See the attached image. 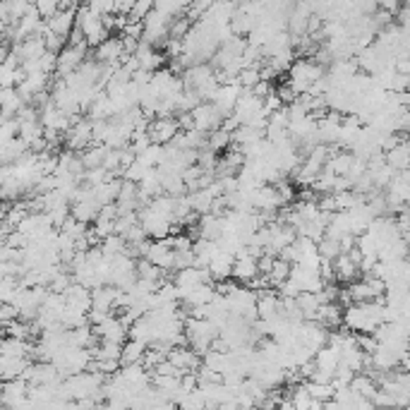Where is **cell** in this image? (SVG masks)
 I'll use <instances>...</instances> for the list:
<instances>
[{
  "label": "cell",
  "mask_w": 410,
  "mask_h": 410,
  "mask_svg": "<svg viewBox=\"0 0 410 410\" xmlns=\"http://www.w3.org/2000/svg\"><path fill=\"white\" fill-rule=\"evenodd\" d=\"M384 324V300L377 303H353L344 308V329L348 334H375L377 326Z\"/></svg>",
  "instance_id": "1"
},
{
  "label": "cell",
  "mask_w": 410,
  "mask_h": 410,
  "mask_svg": "<svg viewBox=\"0 0 410 410\" xmlns=\"http://www.w3.org/2000/svg\"><path fill=\"white\" fill-rule=\"evenodd\" d=\"M288 75L290 77L285 84L295 91V96H303L312 89L314 82H319L321 77L326 75V67H321L319 63H314V60H310V58H300L288 67Z\"/></svg>",
  "instance_id": "2"
},
{
  "label": "cell",
  "mask_w": 410,
  "mask_h": 410,
  "mask_svg": "<svg viewBox=\"0 0 410 410\" xmlns=\"http://www.w3.org/2000/svg\"><path fill=\"white\" fill-rule=\"evenodd\" d=\"M87 60V44H65V48L55 55V75L60 80L70 77L80 70V65Z\"/></svg>",
  "instance_id": "3"
},
{
  "label": "cell",
  "mask_w": 410,
  "mask_h": 410,
  "mask_svg": "<svg viewBox=\"0 0 410 410\" xmlns=\"http://www.w3.org/2000/svg\"><path fill=\"white\" fill-rule=\"evenodd\" d=\"M384 281H379L377 276H365L362 281H353L348 285V298L353 303H377V300H384Z\"/></svg>",
  "instance_id": "4"
},
{
  "label": "cell",
  "mask_w": 410,
  "mask_h": 410,
  "mask_svg": "<svg viewBox=\"0 0 410 410\" xmlns=\"http://www.w3.org/2000/svg\"><path fill=\"white\" fill-rule=\"evenodd\" d=\"M63 144H65V152H72V154H82L84 149H89L91 147V123L84 121V118L72 121L70 130L63 134Z\"/></svg>",
  "instance_id": "5"
},
{
  "label": "cell",
  "mask_w": 410,
  "mask_h": 410,
  "mask_svg": "<svg viewBox=\"0 0 410 410\" xmlns=\"http://www.w3.org/2000/svg\"><path fill=\"white\" fill-rule=\"evenodd\" d=\"M77 8H80V5L60 3V10L48 19V22H46V29H48V32L53 34V36H58V39H63L65 44H67V39H70L72 29H75Z\"/></svg>",
  "instance_id": "6"
},
{
  "label": "cell",
  "mask_w": 410,
  "mask_h": 410,
  "mask_svg": "<svg viewBox=\"0 0 410 410\" xmlns=\"http://www.w3.org/2000/svg\"><path fill=\"white\" fill-rule=\"evenodd\" d=\"M137 219H139V226H142L144 235L152 238V240H166L168 235H173V223L161 219V216L154 214L149 206L137 211Z\"/></svg>",
  "instance_id": "7"
},
{
  "label": "cell",
  "mask_w": 410,
  "mask_h": 410,
  "mask_svg": "<svg viewBox=\"0 0 410 410\" xmlns=\"http://www.w3.org/2000/svg\"><path fill=\"white\" fill-rule=\"evenodd\" d=\"M295 339L300 341L303 348H308L310 353H317L326 346L329 331L321 324H317V321H303V324H298V329H295Z\"/></svg>",
  "instance_id": "8"
},
{
  "label": "cell",
  "mask_w": 410,
  "mask_h": 410,
  "mask_svg": "<svg viewBox=\"0 0 410 410\" xmlns=\"http://www.w3.org/2000/svg\"><path fill=\"white\" fill-rule=\"evenodd\" d=\"M190 116H192V123H195L197 132L211 134V132H216V130H221L223 116L216 111L214 103H199V106H197L195 111L190 113Z\"/></svg>",
  "instance_id": "9"
},
{
  "label": "cell",
  "mask_w": 410,
  "mask_h": 410,
  "mask_svg": "<svg viewBox=\"0 0 410 410\" xmlns=\"http://www.w3.org/2000/svg\"><path fill=\"white\" fill-rule=\"evenodd\" d=\"M180 132L175 118H152L147 127V134L152 139V144H159V147H166L175 139V134Z\"/></svg>",
  "instance_id": "10"
},
{
  "label": "cell",
  "mask_w": 410,
  "mask_h": 410,
  "mask_svg": "<svg viewBox=\"0 0 410 410\" xmlns=\"http://www.w3.org/2000/svg\"><path fill=\"white\" fill-rule=\"evenodd\" d=\"M123 60H125V48H123L121 36H108L103 44L96 46V63L98 65L118 67Z\"/></svg>",
  "instance_id": "11"
},
{
  "label": "cell",
  "mask_w": 410,
  "mask_h": 410,
  "mask_svg": "<svg viewBox=\"0 0 410 410\" xmlns=\"http://www.w3.org/2000/svg\"><path fill=\"white\" fill-rule=\"evenodd\" d=\"M144 259H147L149 264H154L157 269H161V271H166V274L173 271V250H170L166 240H152Z\"/></svg>",
  "instance_id": "12"
},
{
  "label": "cell",
  "mask_w": 410,
  "mask_h": 410,
  "mask_svg": "<svg viewBox=\"0 0 410 410\" xmlns=\"http://www.w3.org/2000/svg\"><path fill=\"white\" fill-rule=\"evenodd\" d=\"M257 259L250 257L245 250L238 254L235 259H233V269H231V278H235V281L240 283H250L257 278Z\"/></svg>",
  "instance_id": "13"
},
{
  "label": "cell",
  "mask_w": 410,
  "mask_h": 410,
  "mask_svg": "<svg viewBox=\"0 0 410 410\" xmlns=\"http://www.w3.org/2000/svg\"><path fill=\"white\" fill-rule=\"evenodd\" d=\"M331 271H334V281H339V283H348L350 285L353 281L357 278V264L350 259V254L348 252H341L339 257L331 262Z\"/></svg>",
  "instance_id": "14"
},
{
  "label": "cell",
  "mask_w": 410,
  "mask_h": 410,
  "mask_svg": "<svg viewBox=\"0 0 410 410\" xmlns=\"http://www.w3.org/2000/svg\"><path fill=\"white\" fill-rule=\"evenodd\" d=\"M116 290L113 285H103V288L91 290V312L98 314H113L116 310Z\"/></svg>",
  "instance_id": "15"
},
{
  "label": "cell",
  "mask_w": 410,
  "mask_h": 410,
  "mask_svg": "<svg viewBox=\"0 0 410 410\" xmlns=\"http://www.w3.org/2000/svg\"><path fill=\"white\" fill-rule=\"evenodd\" d=\"M98 211H101V206L94 202V197H87V199H80V202H75V204H70V219L89 226V223L96 221Z\"/></svg>",
  "instance_id": "16"
},
{
  "label": "cell",
  "mask_w": 410,
  "mask_h": 410,
  "mask_svg": "<svg viewBox=\"0 0 410 410\" xmlns=\"http://www.w3.org/2000/svg\"><path fill=\"white\" fill-rule=\"evenodd\" d=\"M384 163L389 166V168L393 170V173H406L408 170V163H410V149H408V142L398 144V147L389 149L386 154H382Z\"/></svg>",
  "instance_id": "17"
},
{
  "label": "cell",
  "mask_w": 410,
  "mask_h": 410,
  "mask_svg": "<svg viewBox=\"0 0 410 410\" xmlns=\"http://www.w3.org/2000/svg\"><path fill=\"white\" fill-rule=\"evenodd\" d=\"M29 154V144L24 142V139L15 137L10 139V142H5L3 147H0V166H12L17 163L22 157H27Z\"/></svg>",
  "instance_id": "18"
},
{
  "label": "cell",
  "mask_w": 410,
  "mask_h": 410,
  "mask_svg": "<svg viewBox=\"0 0 410 410\" xmlns=\"http://www.w3.org/2000/svg\"><path fill=\"white\" fill-rule=\"evenodd\" d=\"M274 314H278V295L274 290L257 293V319H271Z\"/></svg>",
  "instance_id": "19"
},
{
  "label": "cell",
  "mask_w": 410,
  "mask_h": 410,
  "mask_svg": "<svg viewBox=\"0 0 410 410\" xmlns=\"http://www.w3.org/2000/svg\"><path fill=\"white\" fill-rule=\"evenodd\" d=\"M144 353H147V346L139 344V341H130V339H127L125 344H123V350H121V367L142 365Z\"/></svg>",
  "instance_id": "20"
},
{
  "label": "cell",
  "mask_w": 410,
  "mask_h": 410,
  "mask_svg": "<svg viewBox=\"0 0 410 410\" xmlns=\"http://www.w3.org/2000/svg\"><path fill=\"white\" fill-rule=\"evenodd\" d=\"M108 154V147H101V144H91L89 149L80 154V161L84 166V170H94V168H103V159Z\"/></svg>",
  "instance_id": "21"
},
{
  "label": "cell",
  "mask_w": 410,
  "mask_h": 410,
  "mask_svg": "<svg viewBox=\"0 0 410 410\" xmlns=\"http://www.w3.org/2000/svg\"><path fill=\"white\" fill-rule=\"evenodd\" d=\"M98 250H101L103 257L113 259V257H121V254L127 252V242L123 240L121 235H108V238H103V240H101Z\"/></svg>",
  "instance_id": "22"
},
{
  "label": "cell",
  "mask_w": 410,
  "mask_h": 410,
  "mask_svg": "<svg viewBox=\"0 0 410 410\" xmlns=\"http://www.w3.org/2000/svg\"><path fill=\"white\" fill-rule=\"evenodd\" d=\"M288 274H290V264L288 262H283V259H274V267H271V271L267 274V278H269V283H271V288H278L285 278H288Z\"/></svg>",
  "instance_id": "23"
},
{
  "label": "cell",
  "mask_w": 410,
  "mask_h": 410,
  "mask_svg": "<svg viewBox=\"0 0 410 410\" xmlns=\"http://www.w3.org/2000/svg\"><path fill=\"white\" fill-rule=\"evenodd\" d=\"M228 147H231V134H228V132H223V130H216V132L206 134V149H211L214 154L226 152Z\"/></svg>",
  "instance_id": "24"
},
{
  "label": "cell",
  "mask_w": 410,
  "mask_h": 410,
  "mask_svg": "<svg viewBox=\"0 0 410 410\" xmlns=\"http://www.w3.org/2000/svg\"><path fill=\"white\" fill-rule=\"evenodd\" d=\"M58 10H60V3H55V0H39V3L34 5V12L41 17V22H48Z\"/></svg>",
  "instance_id": "25"
},
{
  "label": "cell",
  "mask_w": 410,
  "mask_h": 410,
  "mask_svg": "<svg viewBox=\"0 0 410 410\" xmlns=\"http://www.w3.org/2000/svg\"><path fill=\"white\" fill-rule=\"evenodd\" d=\"M152 8H154V3H149V0H142V3H132L127 19H130V22H144V19H147V15L152 12Z\"/></svg>",
  "instance_id": "26"
},
{
  "label": "cell",
  "mask_w": 410,
  "mask_h": 410,
  "mask_svg": "<svg viewBox=\"0 0 410 410\" xmlns=\"http://www.w3.org/2000/svg\"><path fill=\"white\" fill-rule=\"evenodd\" d=\"M17 319V308L15 305H10V303H5V305H0V324H10V321H15Z\"/></svg>",
  "instance_id": "27"
},
{
  "label": "cell",
  "mask_w": 410,
  "mask_h": 410,
  "mask_svg": "<svg viewBox=\"0 0 410 410\" xmlns=\"http://www.w3.org/2000/svg\"><path fill=\"white\" fill-rule=\"evenodd\" d=\"M0 382H3V355H0Z\"/></svg>",
  "instance_id": "28"
}]
</instances>
